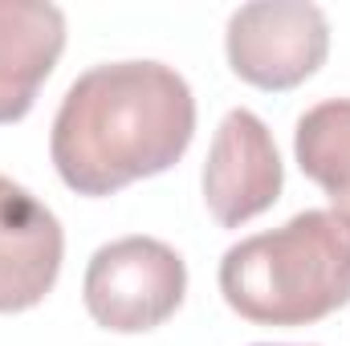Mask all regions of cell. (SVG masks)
<instances>
[{
    "instance_id": "1",
    "label": "cell",
    "mask_w": 350,
    "mask_h": 346,
    "mask_svg": "<svg viewBox=\"0 0 350 346\" xmlns=\"http://www.w3.org/2000/svg\"><path fill=\"white\" fill-rule=\"evenodd\" d=\"M196 135V98L163 62H106L66 90L49 155L78 196H114L163 175Z\"/></svg>"
},
{
    "instance_id": "2",
    "label": "cell",
    "mask_w": 350,
    "mask_h": 346,
    "mask_svg": "<svg viewBox=\"0 0 350 346\" xmlns=\"http://www.w3.org/2000/svg\"><path fill=\"white\" fill-rule=\"evenodd\" d=\"M220 293L253 326H314L350 302V224L306 208L220 257Z\"/></svg>"
},
{
    "instance_id": "3",
    "label": "cell",
    "mask_w": 350,
    "mask_h": 346,
    "mask_svg": "<svg viewBox=\"0 0 350 346\" xmlns=\"http://www.w3.org/2000/svg\"><path fill=\"white\" fill-rule=\"evenodd\" d=\"M187 293V265L167 241L122 237L102 245L86 265L82 297L90 318L114 334H147L163 326Z\"/></svg>"
},
{
    "instance_id": "4",
    "label": "cell",
    "mask_w": 350,
    "mask_h": 346,
    "mask_svg": "<svg viewBox=\"0 0 350 346\" xmlns=\"http://www.w3.org/2000/svg\"><path fill=\"white\" fill-rule=\"evenodd\" d=\"M228 66L241 82L269 94L301 86L330 53V21L310 0H257L228 16Z\"/></svg>"
},
{
    "instance_id": "5",
    "label": "cell",
    "mask_w": 350,
    "mask_h": 346,
    "mask_svg": "<svg viewBox=\"0 0 350 346\" xmlns=\"http://www.w3.org/2000/svg\"><path fill=\"white\" fill-rule=\"evenodd\" d=\"M281 155L253 110H228L204 159V204L220 228H241L281 200Z\"/></svg>"
},
{
    "instance_id": "6",
    "label": "cell",
    "mask_w": 350,
    "mask_h": 346,
    "mask_svg": "<svg viewBox=\"0 0 350 346\" xmlns=\"http://www.w3.org/2000/svg\"><path fill=\"white\" fill-rule=\"evenodd\" d=\"M66 232L57 216L21 183L0 175V314H21L45 302L57 285Z\"/></svg>"
},
{
    "instance_id": "7",
    "label": "cell",
    "mask_w": 350,
    "mask_h": 346,
    "mask_svg": "<svg viewBox=\"0 0 350 346\" xmlns=\"http://www.w3.org/2000/svg\"><path fill=\"white\" fill-rule=\"evenodd\" d=\"M66 49V12L45 0H0V127L21 122Z\"/></svg>"
},
{
    "instance_id": "8",
    "label": "cell",
    "mask_w": 350,
    "mask_h": 346,
    "mask_svg": "<svg viewBox=\"0 0 350 346\" xmlns=\"http://www.w3.org/2000/svg\"><path fill=\"white\" fill-rule=\"evenodd\" d=\"M293 155L301 175L326 191L330 212L350 224V98H326L297 118Z\"/></svg>"
}]
</instances>
